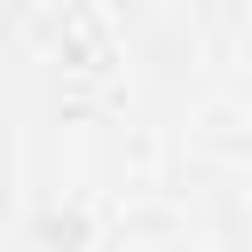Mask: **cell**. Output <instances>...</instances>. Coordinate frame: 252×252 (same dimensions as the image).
I'll use <instances>...</instances> for the list:
<instances>
[]
</instances>
